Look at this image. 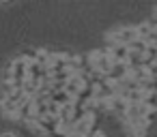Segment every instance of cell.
<instances>
[{"label": "cell", "mask_w": 157, "mask_h": 137, "mask_svg": "<svg viewBox=\"0 0 157 137\" xmlns=\"http://www.w3.org/2000/svg\"><path fill=\"white\" fill-rule=\"evenodd\" d=\"M0 137H17V135H15L13 131H5V133H2V135H0Z\"/></svg>", "instance_id": "cell-6"}, {"label": "cell", "mask_w": 157, "mask_h": 137, "mask_svg": "<svg viewBox=\"0 0 157 137\" xmlns=\"http://www.w3.org/2000/svg\"><path fill=\"white\" fill-rule=\"evenodd\" d=\"M0 109H2L5 116H17V114H20V105L13 103L9 96H2V99H0Z\"/></svg>", "instance_id": "cell-3"}, {"label": "cell", "mask_w": 157, "mask_h": 137, "mask_svg": "<svg viewBox=\"0 0 157 137\" xmlns=\"http://www.w3.org/2000/svg\"><path fill=\"white\" fill-rule=\"evenodd\" d=\"M140 37H138V30H136V26H125V28H118V30H114L112 34H110V45H131V43H136Z\"/></svg>", "instance_id": "cell-1"}, {"label": "cell", "mask_w": 157, "mask_h": 137, "mask_svg": "<svg viewBox=\"0 0 157 137\" xmlns=\"http://www.w3.org/2000/svg\"><path fill=\"white\" fill-rule=\"evenodd\" d=\"M67 137H82V135H78V133H71V135H67Z\"/></svg>", "instance_id": "cell-8"}, {"label": "cell", "mask_w": 157, "mask_h": 137, "mask_svg": "<svg viewBox=\"0 0 157 137\" xmlns=\"http://www.w3.org/2000/svg\"><path fill=\"white\" fill-rule=\"evenodd\" d=\"M90 137H105V135H103L101 131H93V133H90Z\"/></svg>", "instance_id": "cell-7"}, {"label": "cell", "mask_w": 157, "mask_h": 137, "mask_svg": "<svg viewBox=\"0 0 157 137\" xmlns=\"http://www.w3.org/2000/svg\"><path fill=\"white\" fill-rule=\"evenodd\" d=\"M142 103H144L151 111H155V109H157V92H155V90H153V92H146Z\"/></svg>", "instance_id": "cell-5"}, {"label": "cell", "mask_w": 157, "mask_h": 137, "mask_svg": "<svg viewBox=\"0 0 157 137\" xmlns=\"http://www.w3.org/2000/svg\"><path fill=\"white\" fill-rule=\"evenodd\" d=\"M52 103H56V105H60V107H65V105H73L75 103V99L71 96V94H67L65 90H58V92H52V99H50Z\"/></svg>", "instance_id": "cell-4"}, {"label": "cell", "mask_w": 157, "mask_h": 137, "mask_svg": "<svg viewBox=\"0 0 157 137\" xmlns=\"http://www.w3.org/2000/svg\"><path fill=\"white\" fill-rule=\"evenodd\" d=\"M108 54H110V58L114 60V64L116 62H129V47L127 45H110L108 47Z\"/></svg>", "instance_id": "cell-2"}]
</instances>
